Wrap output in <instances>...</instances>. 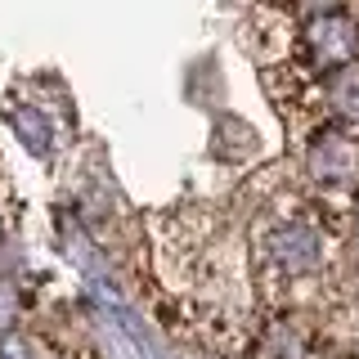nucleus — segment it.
Returning a JSON list of instances; mask_svg holds the SVG:
<instances>
[{
	"label": "nucleus",
	"mask_w": 359,
	"mask_h": 359,
	"mask_svg": "<svg viewBox=\"0 0 359 359\" xmlns=\"http://www.w3.org/2000/svg\"><path fill=\"white\" fill-rule=\"evenodd\" d=\"M252 359H332V310H269L256 314Z\"/></svg>",
	"instance_id": "4"
},
{
	"label": "nucleus",
	"mask_w": 359,
	"mask_h": 359,
	"mask_svg": "<svg viewBox=\"0 0 359 359\" xmlns=\"http://www.w3.org/2000/svg\"><path fill=\"white\" fill-rule=\"evenodd\" d=\"M269 5H278L283 14H292L297 22H306V18H319V14H341V9H359V0H269Z\"/></svg>",
	"instance_id": "5"
},
{
	"label": "nucleus",
	"mask_w": 359,
	"mask_h": 359,
	"mask_svg": "<svg viewBox=\"0 0 359 359\" xmlns=\"http://www.w3.org/2000/svg\"><path fill=\"white\" fill-rule=\"evenodd\" d=\"M297 189L337 229L359 207V130L319 121L297 140Z\"/></svg>",
	"instance_id": "2"
},
{
	"label": "nucleus",
	"mask_w": 359,
	"mask_h": 359,
	"mask_svg": "<svg viewBox=\"0 0 359 359\" xmlns=\"http://www.w3.org/2000/svg\"><path fill=\"white\" fill-rule=\"evenodd\" d=\"M247 278L256 310H332L341 229L297 184H278L261 198L247 224Z\"/></svg>",
	"instance_id": "1"
},
{
	"label": "nucleus",
	"mask_w": 359,
	"mask_h": 359,
	"mask_svg": "<svg viewBox=\"0 0 359 359\" xmlns=\"http://www.w3.org/2000/svg\"><path fill=\"white\" fill-rule=\"evenodd\" d=\"M355 63H359V9H341V14H319L301 22L292 59L278 67L292 81H323V76Z\"/></svg>",
	"instance_id": "3"
}]
</instances>
